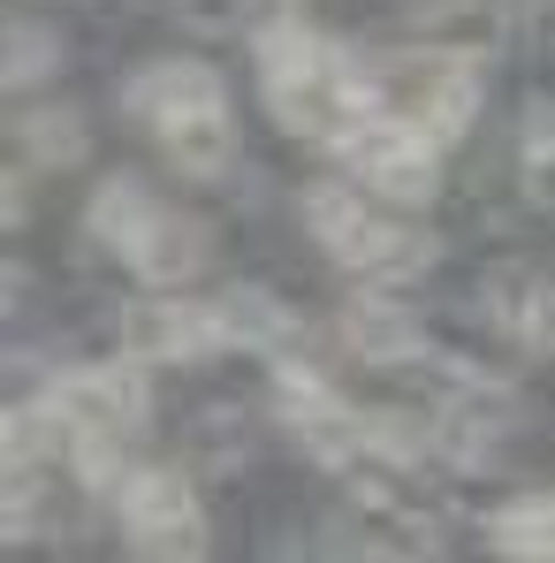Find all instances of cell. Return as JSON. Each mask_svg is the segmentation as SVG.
Segmentation results:
<instances>
[{
  "label": "cell",
  "mask_w": 555,
  "mask_h": 563,
  "mask_svg": "<svg viewBox=\"0 0 555 563\" xmlns=\"http://www.w3.org/2000/svg\"><path fill=\"white\" fill-rule=\"evenodd\" d=\"M259 85H267V107H275L281 122L297 130V137H312V145H343L366 114L388 107V77H373L366 62H351L335 38H320L312 23H297V15H281L259 31Z\"/></svg>",
  "instance_id": "6da1fadb"
},
{
  "label": "cell",
  "mask_w": 555,
  "mask_h": 563,
  "mask_svg": "<svg viewBox=\"0 0 555 563\" xmlns=\"http://www.w3.org/2000/svg\"><path fill=\"white\" fill-rule=\"evenodd\" d=\"M304 229H312V236L351 267V275H419V267L434 260V244H426V236L388 229L366 198H358V190H343V184H312V190H304Z\"/></svg>",
  "instance_id": "7a4b0ae2"
},
{
  "label": "cell",
  "mask_w": 555,
  "mask_h": 563,
  "mask_svg": "<svg viewBox=\"0 0 555 563\" xmlns=\"http://www.w3.org/2000/svg\"><path fill=\"white\" fill-rule=\"evenodd\" d=\"M335 153L358 168V184H366L373 198H396V206H426L434 184H442V145H434L411 114H396V107L366 114Z\"/></svg>",
  "instance_id": "3957f363"
},
{
  "label": "cell",
  "mask_w": 555,
  "mask_h": 563,
  "mask_svg": "<svg viewBox=\"0 0 555 563\" xmlns=\"http://www.w3.org/2000/svg\"><path fill=\"white\" fill-rule=\"evenodd\" d=\"M114 510H122V533L130 549L145 556H206V518L190 503V479L168 465H145L114 487Z\"/></svg>",
  "instance_id": "277c9868"
},
{
  "label": "cell",
  "mask_w": 555,
  "mask_h": 563,
  "mask_svg": "<svg viewBox=\"0 0 555 563\" xmlns=\"http://www.w3.org/2000/svg\"><path fill=\"white\" fill-rule=\"evenodd\" d=\"M396 114H411L434 145H457V130L479 114V69L464 54H419L396 69Z\"/></svg>",
  "instance_id": "5b68a950"
},
{
  "label": "cell",
  "mask_w": 555,
  "mask_h": 563,
  "mask_svg": "<svg viewBox=\"0 0 555 563\" xmlns=\"http://www.w3.org/2000/svg\"><path fill=\"white\" fill-rule=\"evenodd\" d=\"M122 343H130V358H145V366H184V358H206V351H221V343H236V335H229L221 305L153 297V305H130V312H122Z\"/></svg>",
  "instance_id": "8992f818"
},
{
  "label": "cell",
  "mask_w": 555,
  "mask_h": 563,
  "mask_svg": "<svg viewBox=\"0 0 555 563\" xmlns=\"http://www.w3.org/2000/svg\"><path fill=\"white\" fill-rule=\"evenodd\" d=\"M122 260L153 282V289H176V282H190L206 260H213V236H206V221L184 213V206H153V213L130 229Z\"/></svg>",
  "instance_id": "52a82bcc"
},
{
  "label": "cell",
  "mask_w": 555,
  "mask_h": 563,
  "mask_svg": "<svg viewBox=\"0 0 555 563\" xmlns=\"http://www.w3.org/2000/svg\"><path fill=\"white\" fill-rule=\"evenodd\" d=\"M62 411H69V427H107V434H130L137 419H145V380L130 374V366H69V374H54L46 388Z\"/></svg>",
  "instance_id": "ba28073f"
},
{
  "label": "cell",
  "mask_w": 555,
  "mask_h": 563,
  "mask_svg": "<svg viewBox=\"0 0 555 563\" xmlns=\"http://www.w3.org/2000/svg\"><path fill=\"white\" fill-rule=\"evenodd\" d=\"M487 320H495L518 351L555 358V282L548 275H533V267H502V275L487 282Z\"/></svg>",
  "instance_id": "9c48e42d"
},
{
  "label": "cell",
  "mask_w": 555,
  "mask_h": 563,
  "mask_svg": "<svg viewBox=\"0 0 555 563\" xmlns=\"http://www.w3.org/2000/svg\"><path fill=\"white\" fill-rule=\"evenodd\" d=\"M160 153L184 168V176H229V161H236V114H229V99H213V107H190V114H168L160 130Z\"/></svg>",
  "instance_id": "30bf717a"
},
{
  "label": "cell",
  "mask_w": 555,
  "mask_h": 563,
  "mask_svg": "<svg viewBox=\"0 0 555 563\" xmlns=\"http://www.w3.org/2000/svg\"><path fill=\"white\" fill-rule=\"evenodd\" d=\"M130 114H137V122H153V130H160V122H168V114H190V107H213V99H229L221 92V77H213V69H206V62H153V69H137V77H130Z\"/></svg>",
  "instance_id": "8fae6325"
},
{
  "label": "cell",
  "mask_w": 555,
  "mask_h": 563,
  "mask_svg": "<svg viewBox=\"0 0 555 563\" xmlns=\"http://www.w3.org/2000/svg\"><path fill=\"white\" fill-rule=\"evenodd\" d=\"M343 343H351L366 366H411V358H426V328H419L403 305H351Z\"/></svg>",
  "instance_id": "7c38bea8"
},
{
  "label": "cell",
  "mask_w": 555,
  "mask_h": 563,
  "mask_svg": "<svg viewBox=\"0 0 555 563\" xmlns=\"http://www.w3.org/2000/svg\"><path fill=\"white\" fill-rule=\"evenodd\" d=\"M221 320H229L236 343H259V351H289L297 343V312L281 297H267V289H252V282L221 289Z\"/></svg>",
  "instance_id": "4fadbf2b"
},
{
  "label": "cell",
  "mask_w": 555,
  "mask_h": 563,
  "mask_svg": "<svg viewBox=\"0 0 555 563\" xmlns=\"http://www.w3.org/2000/svg\"><path fill=\"white\" fill-rule=\"evenodd\" d=\"M15 137H23V161H38V168H77L85 161V114L77 107H31L23 122H15Z\"/></svg>",
  "instance_id": "5bb4252c"
},
{
  "label": "cell",
  "mask_w": 555,
  "mask_h": 563,
  "mask_svg": "<svg viewBox=\"0 0 555 563\" xmlns=\"http://www.w3.org/2000/svg\"><path fill=\"white\" fill-rule=\"evenodd\" d=\"M0 69H8V92H38V85L62 69V38H54L38 15H8V54H0Z\"/></svg>",
  "instance_id": "9a60e30c"
},
{
  "label": "cell",
  "mask_w": 555,
  "mask_h": 563,
  "mask_svg": "<svg viewBox=\"0 0 555 563\" xmlns=\"http://www.w3.org/2000/svg\"><path fill=\"white\" fill-rule=\"evenodd\" d=\"M487 541L502 556H555V495H525V503H502Z\"/></svg>",
  "instance_id": "2e32d148"
},
{
  "label": "cell",
  "mask_w": 555,
  "mask_h": 563,
  "mask_svg": "<svg viewBox=\"0 0 555 563\" xmlns=\"http://www.w3.org/2000/svg\"><path fill=\"white\" fill-rule=\"evenodd\" d=\"M153 206H160V198L137 184V176H107V184L92 190V213H85V221H92V236H107V244L122 252V244H130V229H137Z\"/></svg>",
  "instance_id": "e0dca14e"
},
{
  "label": "cell",
  "mask_w": 555,
  "mask_h": 563,
  "mask_svg": "<svg viewBox=\"0 0 555 563\" xmlns=\"http://www.w3.org/2000/svg\"><path fill=\"white\" fill-rule=\"evenodd\" d=\"M69 465H77V479H85L92 495H107V487H122V479H130V472H122V434H107V427H77Z\"/></svg>",
  "instance_id": "ac0fdd59"
},
{
  "label": "cell",
  "mask_w": 555,
  "mask_h": 563,
  "mask_svg": "<svg viewBox=\"0 0 555 563\" xmlns=\"http://www.w3.org/2000/svg\"><path fill=\"white\" fill-rule=\"evenodd\" d=\"M525 137H518V153H525V168H555V99H525V122H518Z\"/></svg>",
  "instance_id": "d6986e66"
},
{
  "label": "cell",
  "mask_w": 555,
  "mask_h": 563,
  "mask_svg": "<svg viewBox=\"0 0 555 563\" xmlns=\"http://www.w3.org/2000/svg\"><path fill=\"white\" fill-rule=\"evenodd\" d=\"M176 15H184L190 31H244L252 15H259V0H176Z\"/></svg>",
  "instance_id": "ffe728a7"
}]
</instances>
